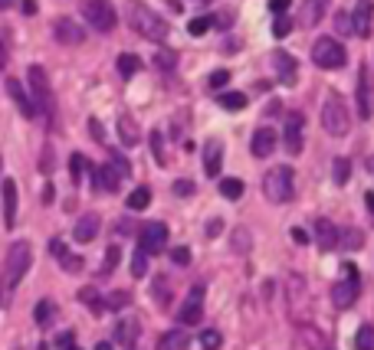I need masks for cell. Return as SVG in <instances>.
Returning <instances> with one entry per match:
<instances>
[{"label":"cell","instance_id":"d590c367","mask_svg":"<svg viewBox=\"0 0 374 350\" xmlns=\"http://www.w3.org/2000/svg\"><path fill=\"white\" fill-rule=\"evenodd\" d=\"M220 193L227 200H240L243 197V183H240V180H223V183H220Z\"/></svg>","mask_w":374,"mask_h":350},{"label":"cell","instance_id":"6125c7cd","mask_svg":"<svg viewBox=\"0 0 374 350\" xmlns=\"http://www.w3.org/2000/svg\"><path fill=\"white\" fill-rule=\"evenodd\" d=\"M96 350H112V344H99V347Z\"/></svg>","mask_w":374,"mask_h":350},{"label":"cell","instance_id":"ac0fdd59","mask_svg":"<svg viewBox=\"0 0 374 350\" xmlns=\"http://www.w3.org/2000/svg\"><path fill=\"white\" fill-rule=\"evenodd\" d=\"M7 92H10V98L17 102V108H20L23 115H27V118H37V105H33L30 92H27L23 86H20L17 79H7Z\"/></svg>","mask_w":374,"mask_h":350},{"label":"cell","instance_id":"9c48e42d","mask_svg":"<svg viewBox=\"0 0 374 350\" xmlns=\"http://www.w3.org/2000/svg\"><path fill=\"white\" fill-rule=\"evenodd\" d=\"M355 102H358V115H361V118H371V115H374V82H371V72H368V66L358 69Z\"/></svg>","mask_w":374,"mask_h":350},{"label":"cell","instance_id":"94428289","mask_svg":"<svg viewBox=\"0 0 374 350\" xmlns=\"http://www.w3.org/2000/svg\"><path fill=\"white\" fill-rule=\"evenodd\" d=\"M7 7H13V0H0V10H7Z\"/></svg>","mask_w":374,"mask_h":350},{"label":"cell","instance_id":"ee69618b","mask_svg":"<svg viewBox=\"0 0 374 350\" xmlns=\"http://www.w3.org/2000/svg\"><path fill=\"white\" fill-rule=\"evenodd\" d=\"M151 151H154V161L164 167V164H168V157H164V148H161V131L151 134Z\"/></svg>","mask_w":374,"mask_h":350},{"label":"cell","instance_id":"d6a6232c","mask_svg":"<svg viewBox=\"0 0 374 350\" xmlns=\"http://www.w3.org/2000/svg\"><path fill=\"white\" fill-rule=\"evenodd\" d=\"M79 298L89 304V311H92V314H102V311H106V302L99 298L96 288H82V292H79Z\"/></svg>","mask_w":374,"mask_h":350},{"label":"cell","instance_id":"5bb4252c","mask_svg":"<svg viewBox=\"0 0 374 350\" xmlns=\"http://www.w3.org/2000/svg\"><path fill=\"white\" fill-rule=\"evenodd\" d=\"M89 174H92V187L99 190H118L122 187V174L116 171V164H106V167H89Z\"/></svg>","mask_w":374,"mask_h":350},{"label":"cell","instance_id":"11a10c76","mask_svg":"<svg viewBox=\"0 0 374 350\" xmlns=\"http://www.w3.org/2000/svg\"><path fill=\"white\" fill-rule=\"evenodd\" d=\"M116 229H118V236H132L135 233V226L128 223V219H122V223H116Z\"/></svg>","mask_w":374,"mask_h":350},{"label":"cell","instance_id":"f6af8a7d","mask_svg":"<svg viewBox=\"0 0 374 350\" xmlns=\"http://www.w3.org/2000/svg\"><path fill=\"white\" fill-rule=\"evenodd\" d=\"M207 82H211V89H223L227 82H230V72H227V69H217V72H211Z\"/></svg>","mask_w":374,"mask_h":350},{"label":"cell","instance_id":"680465c9","mask_svg":"<svg viewBox=\"0 0 374 350\" xmlns=\"http://www.w3.org/2000/svg\"><path fill=\"white\" fill-rule=\"evenodd\" d=\"M66 347H73V334H63V337H59V350H66Z\"/></svg>","mask_w":374,"mask_h":350},{"label":"cell","instance_id":"30bf717a","mask_svg":"<svg viewBox=\"0 0 374 350\" xmlns=\"http://www.w3.org/2000/svg\"><path fill=\"white\" fill-rule=\"evenodd\" d=\"M168 242V226L164 223H144L142 236H138V249H144L148 256H158Z\"/></svg>","mask_w":374,"mask_h":350},{"label":"cell","instance_id":"9a60e30c","mask_svg":"<svg viewBox=\"0 0 374 350\" xmlns=\"http://www.w3.org/2000/svg\"><path fill=\"white\" fill-rule=\"evenodd\" d=\"M273 63H276V72H279V82L282 86H296V72H299V63L292 56H289L286 49H276V56H273Z\"/></svg>","mask_w":374,"mask_h":350},{"label":"cell","instance_id":"60d3db41","mask_svg":"<svg viewBox=\"0 0 374 350\" xmlns=\"http://www.w3.org/2000/svg\"><path fill=\"white\" fill-rule=\"evenodd\" d=\"M53 308H56L53 302H39V304H37V311H33L37 324H49V318H53Z\"/></svg>","mask_w":374,"mask_h":350},{"label":"cell","instance_id":"8992f818","mask_svg":"<svg viewBox=\"0 0 374 350\" xmlns=\"http://www.w3.org/2000/svg\"><path fill=\"white\" fill-rule=\"evenodd\" d=\"M312 63H316L318 69H342L348 63V53L338 39L322 37V39H316V46H312Z\"/></svg>","mask_w":374,"mask_h":350},{"label":"cell","instance_id":"7c38bea8","mask_svg":"<svg viewBox=\"0 0 374 350\" xmlns=\"http://www.w3.org/2000/svg\"><path fill=\"white\" fill-rule=\"evenodd\" d=\"M181 324H197L204 318V285H194L191 294H187V302L181 304V311H177Z\"/></svg>","mask_w":374,"mask_h":350},{"label":"cell","instance_id":"836d02e7","mask_svg":"<svg viewBox=\"0 0 374 350\" xmlns=\"http://www.w3.org/2000/svg\"><path fill=\"white\" fill-rule=\"evenodd\" d=\"M355 350H374V328H371V324L358 328V334H355Z\"/></svg>","mask_w":374,"mask_h":350},{"label":"cell","instance_id":"7402d4cb","mask_svg":"<svg viewBox=\"0 0 374 350\" xmlns=\"http://www.w3.org/2000/svg\"><path fill=\"white\" fill-rule=\"evenodd\" d=\"M273 151H276V131H273V128H259V131L253 134V154H256V157H269Z\"/></svg>","mask_w":374,"mask_h":350},{"label":"cell","instance_id":"7bdbcfd3","mask_svg":"<svg viewBox=\"0 0 374 350\" xmlns=\"http://www.w3.org/2000/svg\"><path fill=\"white\" fill-rule=\"evenodd\" d=\"M201 344H204V350H217L223 344V337L217 331H204L201 334Z\"/></svg>","mask_w":374,"mask_h":350},{"label":"cell","instance_id":"c3c4849f","mask_svg":"<svg viewBox=\"0 0 374 350\" xmlns=\"http://www.w3.org/2000/svg\"><path fill=\"white\" fill-rule=\"evenodd\" d=\"M171 259H174V265H187V262H191V249L177 246V249L171 252Z\"/></svg>","mask_w":374,"mask_h":350},{"label":"cell","instance_id":"ab89813d","mask_svg":"<svg viewBox=\"0 0 374 350\" xmlns=\"http://www.w3.org/2000/svg\"><path fill=\"white\" fill-rule=\"evenodd\" d=\"M207 30H211V17H194L191 23H187V33H191V37H204Z\"/></svg>","mask_w":374,"mask_h":350},{"label":"cell","instance_id":"f1b7e54d","mask_svg":"<svg viewBox=\"0 0 374 350\" xmlns=\"http://www.w3.org/2000/svg\"><path fill=\"white\" fill-rule=\"evenodd\" d=\"M116 69H118V76H122V79H132L135 72L142 69V59L132 56V53H122V56H118V63H116Z\"/></svg>","mask_w":374,"mask_h":350},{"label":"cell","instance_id":"3957f363","mask_svg":"<svg viewBox=\"0 0 374 350\" xmlns=\"http://www.w3.org/2000/svg\"><path fill=\"white\" fill-rule=\"evenodd\" d=\"M30 262H33V249H30V242H13L10 246V252H7V262H4V288L7 292H13L20 285V278L27 275V268H30Z\"/></svg>","mask_w":374,"mask_h":350},{"label":"cell","instance_id":"cb8c5ba5","mask_svg":"<svg viewBox=\"0 0 374 350\" xmlns=\"http://www.w3.org/2000/svg\"><path fill=\"white\" fill-rule=\"evenodd\" d=\"M187 347H191V334H184L181 328L161 334V341H158V350H187Z\"/></svg>","mask_w":374,"mask_h":350},{"label":"cell","instance_id":"ffe728a7","mask_svg":"<svg viewBox=\"0 0 374 350\" xmlns=\"http://www.w3.org/2000/svg\"><path fill=\"white\" fill-rule=\"evenodd\" d=\"M316 242L322 252H328V249L338 246V226L335 223H328V219H318L316 223Z\"/></svg>","mask_w":374,"mask_h":350},{"label":"cell","instance_id":"ba28073f","mask_svg":"<svg viewBox=\"0 0 374 350\" xmlns=\"http://www.w3.org/2000/svg\"><path fill=\"white\" fill-rule=\"evenodd\" d=\"M30 79V98H33V105H37V115H53V92H49V82H46V72L39 66H30L27 72Z\"/></svg>","mask_w":374,"mask_h":350},{"label":"cell","instance_id":"83f0119b","mask_svg":"<svg viewBox=\"0 0 374 350\" xmlns=\"http://www.w3.org/2000/svg\"><path fill=\"white\" fill-rule=\"evenodd\" d=\"M217 105L227 108V112H240V108H247V95L243 92H220L217 95Z\"/></svg>","mask_w":374,"mask_h":350},{"label":"cell","instance_id":"6f0895ef","mask_svg":"<svg viewBox=\"0 0 374 350\" xmlns=\"http://www.w3.org/2000/svg\"><path fill=\"white\" fill-rule=\"evenodd\" d=\"M365 203H368V213H371V223H374V190L365 193Z\"/></svg>","mask_w":374,"mask_h":350},{"label":"cell","instance_id":"91938a15","mask_svg":"<svg viewBox=\"0 0 374 350\" xmlns=\"http://www.w3.org/2000/svg\"><path fill=\"white\" fill-rule=\"evenodd\" d=\"M23 13H37V0H23Z\"/></svg>","mask_w":374,"mask_h":350},{"label":"cell","instance_id":"4dcf8cb0","mask_svg":"<svg viewBox=\"0 0 374 350\" xmlns=\"http://www.w3.org/2000/svg\"><path fill=\"white\" fill-rule=\"evenodd\" d=\"M332 174H335L338 187H345L348 177H351V161H348V157H335V161H332Z\"/></svg>","mask_w":374,"mask_h":350},{"label":"cell","instance_id":"74e56055","mask_svg":"<svg viewBox=\"0 0 374 350\" xmlns=\"http://www.w3.org/2000/svg\"><path fill=\"white\" fill-rule=\"evenodd\" d=\"M154 63H158V69H164V72H171V69L177 66V56H174L171 49H158V59H154Z\"/></svg>","mask_w":374,"mask_h":350},{"label":"cell","instance_id":"1f68e13d","mask_svg":"<svg viewBox=\"0 0 374 350\" xmlns=\"http://www.w3.org/2000/svg\"><path fill=\"white\" fill-rule=\"evenodd\" d=\"M171 292H174V285L164 275H158L154 278V298H158V304H171Z\"/></svg>","mask_w":374,"mask_h":350},{"label":"cell","instance_id":"7dc6e473","mask_svg":"<svg viewBox=\"0 0 374 350\" xmlns=\"http://www.w3.org/2000/svg\"><path fill=\"white\" fill-rule=\"evenodd\" d=\"M122 304H128V294L125 292H116V294H108L106 298V308H112V311H118Z\"/></svg>","mask_w":374,"mask_h":350},{"label":"cell","instance_id":"d6986e66","mask_svg":"<svg viewBox=\"0 0 374 350\" xmlns=\"http://www.w3.org/2000/svg\"><path fill=\"white\" fill-rule=\"evenodd\" d=\"M96 236H99V216H96V213L79 216L76 229H73V239H76V242H92Z\"/></svg>","mask_w":374,"mask_h":350},{"label":"cell","instance_id":"f5cc1de1","mask_svg":"<svg viewBox=\"0 0 374 350\" xmlns=\"http://www.w3.org/2000/svg\"><path fill=\"white\" fill-rule=\"evenodd\" d=\"M292 239H296L299 246H306V242H308V233L302 226H292Z\"/></svg>","mask_w":374,"mask_h":350},{"label":"cell","instance_id":"681fc988","mask_svg":"<svg viewBox=\"0 0 374 350\" xmlns=\"http://www.w3.org/2000/svg\"><path fill=\"white\" fill-rule=\"evenodd\" d=\"M335 27L342 30V33H351V17H348V13H338V17H335Z\"/></svg>","mask_w":374,"mask_h":350},{"label":"cell","instance_id":"2e32d148","mask_svg":"<svg viewBox=\"0 0 374 350\" xmlns=\"http://www.w3.org/2000/svg\"><path fill=\"white\" fill-rule=\"evenodd\" d=\"M220 161H223V144L217 138H211L204 144V171H207V177H220Z\"/></svg>","mask_w":374,"mask_h":350},{"label":"cell","instance_id":"5b68a950","mask_svg":"<svg viewBox=\"0 0 374 350\" xmlns=\"http://www.w3.org/2000/svg\"><path fill=\"white\" fill-rule=\"evenodd\" d=\"M348 124H351V115H348L345 102H342V95L328 92L325 105H322V128H325L328 134L342 138V134H348Z\"/></svg>","mask_w":374,"mask_h":350},{"label":"cell","instance_id":"603a6c76","mask_svg":"<svg viewBox=\"0 0 374 350\" xmlns=\"http://www.w3.org/2000/svg\"><path fill=\"white\" fill-rule=\"evenodd\" d=\"M4 223L13 226L17 223V183L4 180Z\"/></svg>","mask_w":374,"mask_h":350},{"label":"cell","instance_id":"f907efd6","mask_svg":"<svg viewBox=\"0 0 374 350\" xmlns=\"http://www.w3.org/2000/svg\"><path fill=\"white\" fill-rule=\"evenodd\" d=\"M89 134H92L96 141H102V138H106V131H102V124H99L96 118H89Z\"/></svg>","mask_w":374,"mask_h":350},{"label":"cell","instance_id":"d4e9b609","mask_svg":"<svg viewBox=\"0 0 374 350\" xmlns=\"http://www.w3.org/2000/svg\"><path fill=\"white\" fill-rule=\"evenodd\" d=\"M116 341L122 344V347H132V344L138 341V321H135V318H125V321L116 324Z\"/></svg>","mask_w":374,"mask_h":350},{"label":"cell","instance_id":"6da1fadb","mask_svg":"<svg viewBox=\"0 0 374 350\" xmlns=\"http://www.w3.org/2000/svg\"><path fill=\"white\" fill-rule=\"evenodd\" d=\"M128 17H132V27L138 30L144 39H154V43H164V39H168V20H161L151 7H144V4L135 0L132 7H128Z\"/></svg>","mask_w":374,"mask_h":350},{"label":"cell","instance_id":"be15d7a7","mask_svg":"<svg viewBox=\"0 0 374 350\" xmlns=\"http://www.w3.org/2000/svg\"><path fill=\"white\" fill-rule=\"evenodd\" d=\"M66 350H79V347H66Z\"/></svg>","mask_w":374,"mask_h":350},{"label":"cell","instance_id":"db71d44e","mask_svg":"<svg viewBox=\"0 0 374 350\" xmlns=\"http://www.w3.org/2000/svg\"><path fill=\"white\" fill-rule=\"evenodd\" d=\"M289 4H292V0H269V10H273V13H286Z\"/></svg>","mask_w":374,"mask_h":350},{"label":"cell","instance_id":"277c9868","mask_svg":"<svg viewBox=\"0 0 374 350\" xmlns=\"http://www.w3.org/2000/svg\"><path fill=\"white\" fill-rule=\"evenodd\" d=\"M358 294H361V275H358V268L351 262H345L335 288H332V302H335V308H351Z\"/></svg>","mask_w":374,"mask_h":350},{"label":"cell","instance_id":"816d5d0a","mask_svg":"<svg viewBox=\"0 0 374 350\" xmlns=\"http://www.w3.org/2000/svg\"><path fill=\"white\" fill-rule=\"evenodd\" d=\"M191 190H194L191 180H177V183H174V193H181V197H187Z\"/></svg>","mask_w":374,"mask_h":350},{"label":"cell","instance_id":"f35d334b","mask_svg":"<svg viewBox=\"0 0 374 350\" xmlns=\"http://www.w3.org/2000/svg\"><path fill=\"white\" fill-rule=\"evenodd\" d=\"M86 167H89V164H86V157H82V154H73V157H69V171H73V180H76V183L82 180Z\"/></svg>","mask_w":374,"mask_h":350},{"label":"cell","instance_id":"8fae6325","mask_svg":"<svg viewBox=\"0 0 374 350\" xmlns=\"http://www.w3.org/2000/svg\"><path fill=\"white\" fill-rule=\"evenodd\" d=\"M302 112H289L286 115V131H282V141H286V151L289 154H302Z\"/></svg>","mask_w":374,"mask_h":350},{"label":"cell","instance_id":"e0dca14e","mask_svg":"<svg viewBox=\"0 0 374 350\" xmlns=\"http://www.w3.org/2000/svg\"><path fill=\"white\" fill-rule=\"evenodd\" d=\"M371 20H374L371 0H358V7H355V23H351V33H355V37H371Z\"/></svg>","mask_w":374,"mask_h":350},{"label":"cell","instance_id":"9f6ffc18","mask_svg":"<svg viewBox=\"0 0 374 350\" xmlns=\"http://www.w3.org/2000/svg\"><path fill=\"white\" fill-rule=\"evenodd\" d=\"M220 229H223V223H220V219H211V226H207V236H220Z\"/></svg>","mask_w":374,"mask_h":350},{"label":"cell","instance_id":"f546056e","mask_svg":"<svg viewBox=\"0 0 374 350\" xmlns=\"http://www.w3.org/2000/svg\"><path fill=\"white\" fill-rule=\"evenodd\" d=\"M148 203H151V190L148 187H135L128 193V209H148Z\"/></svg>","mask_w":374,"mask_h":350},{"label":"cell","instance_id":"4fadbf2b","mask_svg":"<svg viewBox=\"0 0 374 350\" xmlns=\"http://www.w3.org/2000/svg\"><path fill=\"white\" fill-rule=\"evenodd\" d=\"M53 33H56V39L63 43V46H82V39H86V30L79 27L76 20H56V27H53Z\"/></svg>","mask_w":374,"mask_h":350},{"label":"cell","instance_id":"b9f144b4","mask_svg":"<svg viewBox=\"0 0 374 350\" xmlns=\"http://www.w3.org/2000/svg\"><path fill=\"white\" fill-rule=\"evenodd\" d=\"M59 265H63V268H66V272H79V268H82V259L79 256H73V252H63V256H59Z\"/></svg>","mask_w":374,"mask_h":350},{"label":"cell","instance_id":"bcb514c9","mask_svg":"<svg viewBox=\"0 0 374 350\" xmlns=\"http://www.w3.org/2000/svg\"><path fill=\"white\" fill-rule=\"evenodd\" d=\"M118 256H122V249H118V246L108 249V252H106V265H102V272H112V268L118 265Z\"/></svg>","mask_w":374,"mask_h":350},{"label":"cell","instance_id":"e575fe53","mask_svg":"<svg viewBox=\"0 0 374 350\" xmlns=\"http://www.w3.org/2000/svg\"><path fill=\"white\" fill-rule=\"evenodd\" d=\"M148 252H144V249H138V252H135L132 256V275L135 278H144V272H148Z\"/></svg>","mask_w":374,"mask_h":350},{"label":"cell","instance_id":"484cf974","mask_svg":"<svg viewBox=\"0 0 374 350\" xmlns=\"http://www.w3.org/2000/svg\"><path fill=\"white\" fill-rule=\"evenodd\" d=\"M118 134H122V141L128 144V148H132V144H138V138H142V134H138V128H135V118L128 112L118 115Z\"/></svg>","mask_w":374,"mask_h":350},{"label":"cell","instance_id":"52a82bcc","mask_svg":"<svg viewBox=\"0 0 374 350\" xmlns=\"http://www.w3.org/2000/svg\"><path fill=\"white\" fill-rule=\"evenodd\" d=\"M82 17L89 20V27L99 30V33H108L116 30V7L108 0H82Z\"/></svg>","mask_w":374,"mask_h":350},{"label":"cell","instance_id":"4316f807","mask_svg":"<svg viewBox=\"0 0 374 350\" xmlns=\"http://www.w3.org/2000/svg\"><path fill=\"white\" fill-rule=\"evenodd\" d=\"M365 246V233L361 229H338V246L335 249H361Z\"/></svg>","mask_w":374,"mask_h":350},{"label":"cell","instance_id":"44dd1931","mask_svg":"<svg viewBox=\"0 0 374 350\" xmlns=\"http://www.w3.org/2000/svg\"><path fill=\"white\" fill-rule=\"evenodd\" d=\"M328 13V0H306L302 4V27H318Z\"/></svg>","mask_w":374,"mask_h":350},{"label":"cell","instance_id":"8d00e7d4","mask_svg":"<svg viewBox=\"0 0 374 350\" xmlns=\"http://www.w3.org/2000/svg\"><path fill=\"white\" fill-rule=\"evenodd\" d=\"M292 33V20L286 17V13H279L276 20H273V37H289Z\"/></svg>","mask_w":374,"mask_h":350},{"label":"cell","instance_id":"7a4b0ae2","mask_svg":"<svg viewBox=\"0 0 374 350\" xmlns=\"http://www.w3.org/2000/svg\"><path fill=\"white\" fill-rule=\"evenodd\" d=\"M263 193H266L269 203H292L296 197V177H292V167H273V171L263 177Z\"/></svg>","mask_w":374,"mask_h":350},{"label":"cell","instance_id":"e7e4bbea","mask_svg":"<svg viewBox=\"0 0 374 350\" xmlns=\"http://www.w3.org/2000/svg\"><path fill=\"white\" fill-rule=\"evenodd\" d=\"M0 167H4V161H0Z\"/></svg>","mask_w":374,"mask_h":350}]
</instances>
